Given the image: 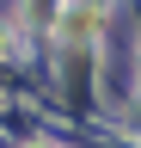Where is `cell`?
Segmentation results:
<instances>
[{"instance_id":"1","label":"cell","mask_w":141,"mask_h":148,"mask_svg":"<svg viewBox=\"0 0 141 148\" xmlns=\"http://www.w3.org/2000/svg\"><path fill=\"white\" fill-rule=\"evenodd\" d=\"M61 25H67V43H92L98 37V6H74Z\"/></svg>"}]
</instances>
